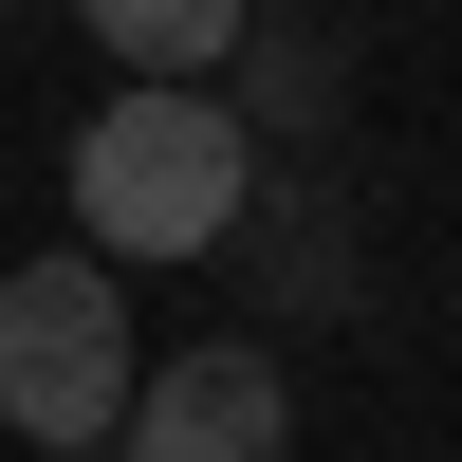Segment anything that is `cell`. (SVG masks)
Returning a JSON list of instances; mask_svg holds the SVG:
<instances>
[{"instance_id":"cell-3","label":"cell","mask_w":462,"mask_h":462,"mask_svg":"<svg viewBox=\"0 0 462 462\" xmlns=\"http://www.w3.org/2000/svg\"><path fill=\"white\" fill-rule=\"evenodd\" d=\"M296 444V389L259 333H204V352H167L130 389V426H111V462H278Z\"/></svg>"},{"instance_id":"cell-4","label":"cell","mask_w":462,"mask_h":462,"mask_svg":"<svg viewBox=\"0 0 462 462\" xmlns=\"http://www.w3.org/2000/svg\"><path fill=\"white\" fill-rule=\"evenodd\" d=\"M74 19L130 56V93H204V74L241 56V19H259V0H74Z\"/></svg>"},{"instance_id":"cell-1","label":"cell","mask_w":462,"mask_h":462,"mask_svg":"<svg viewBox=\"0 0 462 462\" xmlns=\"http://www.w3.org/2000/svg\"><path fill=\"white\" fill-rule=\"evenodd\" d=\"M259 204V111L222 93H111L74 130V259H204Z\"/></svg>"},{"instance_id":"cell-2","label":"cell","mask_w":462,"mask_h":462,"mask_svg":"<svg viewBox=\"0 0 462 462\" xmlns=\"http://www.w3.org/2000/svg\"><path fill=\"white\" fill-rule=\"evenodd\" d=\"M130 389H148V352H130V278L111 259H19L0 278V426H19L37 462H93L111 426H130Z\"/></svg>"}]
</instances>
